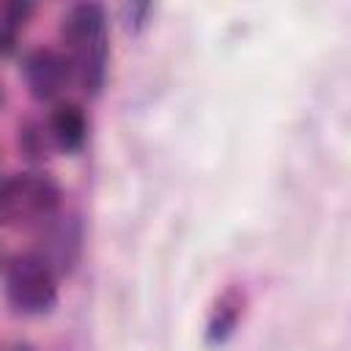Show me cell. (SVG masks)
Here are the masks:
<instances>
[{"mask_svg": "<svg viewBox=\"0 0 351 351\" xmlns=\"http://www.w3.org/2000/svg\"><path fill=\"white\" fill-rule=\"evenodd\" d=\"M63 58L71 71V82L88 93L99 96L107 82L110 66V22L99 3H74L60 16Z\"/></svg>", "mask_w": 351, "mask_h": 351, "instance_id": "cell-1", "label": "cell"}, {"mask_svg": "<svg viewBox=\"0 0 351 351\" xmlns=\"http://www.w3.org/2000/svg\"><path fill=\"white\" fill-rule=\"evenodd\" d=\"M60 186L49 173L27 170L0 178V228L41 225L60 208Z\"/></svg>", "mask_w": 351, "mask_h": 351, "instance_id": "cell-2", "label": "cell"}, {"mask_svg": "<svg viewBox=\"0 0 351 351\" xmlns=\"http://www.w3.org/2000/svg\"><path fill=\"white\" fill-rule=\"evenodd\" d=\"M3 291L16 315H47L58 304V274L36 250L16 252L5 263Z\"/></svg>", "mask_w": 351, "mask_h": 351, "instance_id": "cell-3", "label": "cell"}, {"mask_svg": "<svg viewBox=\"0 0 351 351\" xmlns=\"http://www.w3.org/2000/svg\"><path fill=\"white\" fill-rule=\"evenodd\" d=\"M38 255L47 258V263L55 269L58 277L71 274L82 255V222L77 214H52L47 222L38 225Z\"/></svg>", "mask_w": 351, "mask_h": 351, "instance_id": "cell-4", "label": "cell"}, {"mask_svg": "<svg viewBox=\"0 0 351 351\" xmlns=\"http://www.w3.org/2000/svg\"><path fill=\"white\" fill-rule=\"evenodd\" d=\"M22 77L27 85V93L36 101H55L63 88L71 82L69 63L60 49L55 47H33L22 60Z\"/></svg>", "mask_w": 351, "mask_h": 351, "instance_id": "cell-5", "label": "cell"}, {"mask_svg": "<svg viewBox=\"0 0 351 351\" xmlns=\"http://www.w3.org/2000/svg\"><path fill=\"white\" fill-rule=\"evenodd\" d=\"M47 129H49L55 151L77 154V151H82V145L88 140L85 110L80 104H74V101H58L55 110L47 118Z\"/></svg>", "mask_w": 351, "mask_h": 351, "instance_id": "cell-6", "label": "cell"}, {"mask_svg": "<svg viewBox=\"0 0 351 351\" xmlns=\"http://www.w3.org/2000/svg\"><path fill=\"white\" fill-rule=\"evenodd\" d=\"M241 313H244V304H241L239 291H233V288L225 291V293L219 296V302L214 304L211 315H208V326H206L208 343H214V346H217V343H225V340L233 335V329H236Z\"/></svg>", "mask_w": 351, "mask_h": 351, "instance_id": "cell-7", "label": "cell"}, {"mask_svg": "<svg viewBox=\"0 0 351 351\" xmlns=\"http://www.w3.org/2000/svg\"><path fill=\"white\" fill-rule=\"evenodd\" d=\"M19 151L30 162H44L49 156V151H55L47 121H25L19 126Z\"/></svg>", "mask_w": 351, "mask_h": 351, "instance_id": "cell-8", "label": "cell"}, {"mask_svg": "<svg viewBox=\"0 0 351 351\" xmlns=\"http://www.w3.org/2000/svg\"><path fill=\"white\" fill-rule=\"evenodd\" d=\"M123 14H126V25H129V30H140L143 25H145V19H148V14H151V5L148 3H132V5H123Z\"/></svg>", "mask_w": 351, "mask_h": 351, "instance_id": "cell-9", "label": "cell"}]
</instances>
